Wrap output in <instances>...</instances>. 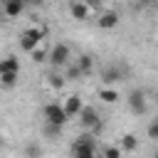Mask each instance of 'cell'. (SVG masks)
<instances>
[{
    "label": "cell",
    "instance_id": "obj_29",
    "mask_svg": "<svg viewBox=\"0 0 158 158\" xmlns=\"http://www.w3.org/2000/svg\"><path fill=\"white\" fill-rule=\"evenodd\" d=\"M0 17H2V7H0Z\"/></svg>",
    "mask_w": 158,
    "mask_h": 158
},
{
    "label": "cell",
    "instance_id": "obj_1",
    "mask_svg": "<svg viewBox=\"0 0 158 158\" xmlns=\"http://www.w3.org/2000/svg\"><path fill=\"white\" fill-rule=\"evenodd\" d=\"M72 158H96V138L91 133H81L72 143Z\"/></svg>",
    "mask_w": 158,
    "mask_h": 158
},
{
    "label": "cell",
    "instance_id": "obj_10",
    "mask_svg": "<svg viewBox=\"0 0 158 158\" xmlns=\"http://www.w3.org/2000/svg\"><path fill=\"white\" fill-rule=\"evenodd\" d=\"M0 7H2V15H5V17H20V15H22V10H25V2L2 0V2H0Z\"/></svg>",
    "mask_w": 158,
    "mask_h": 158
},
{
    "label": "cell",
    "instance_id": "obj_6",
    "mask_svg": "<svg viewBox=\"0 0 158 158\" xmlns=\"http://www.w3.org/2000/svg\"><path fill=\"white\" fill-rule=\"evenodd\" d=\"M91 12H94V10H91L84 0H72V2H69V15H72L77 22H86V20L91 17Z\"/></svg>",
    "mask_w": 158,
    "mask_h": 158
},
{
    "label": "cell",
    "instance_id": "obj_24",
    "mask_svg": "<svg viewBox=\"0 0 158 158\" xmlns=\"http://www.w3.org/2000/svg\"><path fill=\"white\" fill-rule=\"evenodd\" d=\"M138 5L141 7H151V5H156V0H138Z\"/></svg>",
    "mask_w": 158,
    "mask_h": 158
},
{
    "label": "cell",
    "instance_id": "obj_8",
    "mask_svg": "<svg viewBox=\"0 0 158 158\" xmlns=\"http://www.w3.org/2000/svg\"><path fill=\"white\" fill-rule=\"evenodd\" d=\"M79 121H81L84 128H94L96 123H101V121H99V114H96L94 106H84V109L79 111Z\"/></svg>",
    "mask_w": 158,
    "mask_h": 158
},
{
    "label": "cell",
    "instance_id": "obj_14",
    "mask_svg": "<svg viewBox=\"0 0 158 158\" xmlns=\"http://www.w3.org/2000/svg\"><path fill=\"white\" fill-rule=\"evenodd\" d=\"M99 99H101L104 104H116L121 96H118V89H114V86H104V89H99Z\"/></svg>",
    "mask_w": 158,
    "mask_h": 158
},
{
    "label": "cell",
    "instance_id": "obj_12",
    "mask_svg": "<svg viewBox=\"0 0 158 158\" xmlns=\"http://www.w3.org/2000/svg\"><path fill=\"white\" fill-rule=\"evenodd\" d=\"M118 148H121L123 153H133V151L138 148V138H136L133 133H123L121 141H118Z\"/></svg>",
    "mask_w": 158,
    "mask_h": 158
},
{
    "label": "cell",
    "instance_id": "obj_20",
    "mask_svg": "<svg viewBox=\"0 0 158 158\" xmlns=\"http://www.w3.org/2000/svg\"><path fill=\"white\" fill-rule=\"evenodd\" d=\"M121 153H123V151H121L118 146H106V148H104V158H121Z\"/></svg>",
    "mask_w": 158,
    "mask_h": 158
},
{
    "label": "cell",
    "instance_id": "obj_4",
    "mask_svg": "<svg viewBox=\"0 0 158 158\" xmlns=\"http://www.w3.org/2000/svg\"><path fill=\"white\" fill-rule=\"evenodd\" d=\"M69 44H64V42H57L52 49H49V62L54 64V67H64L67 62H69Z\"/></svg>",
    "mask_w": 158,
    "mask_h": 158
},
{
    "label": "cell",
    "instance_id": "obj_17",
    "mask_svg": "<svg viewBox=\"0 0 158 158\" xmlns=\"http://www.w3.org/2000/svg\"><path fill=\"white\" fill-rule=\"evenodd\" d=\"M25 156H27V158H42V146H40V143H27Z\"/></svg>",
    "mask_w": 158,
    "mask_h": 158
},
{
    "label": "cell",
    "instance_id": "obj_15",
    "mask_svg": "<svg viewBox=\"0 0 158 158\" xmlns=\"http://www.w3.org/2000/svg\"><path fill=\"white\" fill-rule=\"evenodd\" d=\"M91 67H94V57H91V54H81V57L77 59V69H79L81 74H89Z\"/></svg>",
    "mask_w": 158,
    "mask_h": 158
},
{
    "label": "cell",
    "instance_id": "obj_3",
    "mask_svg": "<svg viewBox=\"0 0 158 158\" xmlns=\"http://www.w3.org/2000/svg\"><path fill=\"white\" fill-rule=\"evenodd\" d=\"M42 116H44V123H54V126H64V123L69 121V116H67L64 106H59L57 101L47 104V106L42 109Z\"/></svg>",
    "mask_w": 158,
    "mask_h": 158
},
{
    "label": "cell",
    "instance_id": "obj_9",
    "mask_svg": "<svg viewBox=\"0 0 158 158\" xmlns=\"http://www.w3.org/2000/svg\"><path fill=\"white\" fill-rule=\"evenodd\" d=\"M84 109V104H81V96L79 94H72V96H67V101H64V111H67V116L72 118V116H79V111Z\"/></svg>",
    "mask_w": 158,
    "mask_h": 158
},
{
    "label": "cell",
    "instance_id": "obj_22",
    "mask_svg": "<svg viewBox=\"0 0 158 158\" xmlns=\"http://www.w3.org/2000/svg\"><path fill=\"white\" fill-rule=\"evenodd\" d=\"M146 133H148V138H158V118H153V121L148 123Z\"/></svg>",
    "mask_w": 158,
    "mask_h": 158
},
{
    "label": "cell",
    "instance_id": "obj_7",
    "mask_svg": "<svg viewBox=\"0 0 158 158\" xmlns=\"http://www.w3.org/2000/svg\"><path fill=\"white\" fill-rule=\"evenodd\" d=\"M96 22H99L101 30H114V27H118V12L116 10H104V12H99Z\"/></svg>",
    "mask_w": 158,
    "mask_h": 158
},
{
    "label": "cell",
    "instance_id": "obj_13",
    "mask_svg": "<svg viewBox=\"0 0 158 158\" xmlns=\"http://www.w3.org/2000/svg\"><path fill=\"white\" fill-rule=\"evenodd\" d=\"M7 72H20V59L15 54L0 59V74H7Z\"/></svg>",
    "mask_w": 158,
    "mask_h": 158
},
{
    "label": "cell",
    "instance_id": "obj_25",
    "mask_svg": "<svg viewBox=\"0 0 158 158\" xmlns=\"http://www.w3.org/2000/svg\"><path fill=\"white\" fill-rule=\"evenodd\" d=\"M25 5H42V0H25Z\"/></svg>",
    "mask_w": 158,
    "mask_h": 158
},
{
    "label": "cell",
    "instance_id": "obj_18",
    "mask_svg": "<svg viewBox=\"0 0 158 158\" xmlns=\"http://www.w3.org/2000/svg\"><path fill=\"white\" fill-rule=\"evenodd\" d=\"M30 57H32V62H37V64H40V62L49 59V52H47V49H42V47H37V49H32V52H30Z\"/></svg>",
    "mask_w": 158,
    "mask_h": 158
},
{
    "label": "cell",
    "instance_id": "obj_23",
    "mask_svg": "<svg viewBox=\"0 0 158 158\" xmlns=\"http://www.w3.org/2000/svg\"><path fill=\"white\" fill-rule=\"evenodd\" d=\"M84 2H86L91 10H99V7H101V0H84Z\"/></svg>",
    "mask_w": 158,
    "mask_h": 158
},
{
    "label": "cell",
    "instance_id": "obj_21",
    "mask_svg": "<svg viewBox=\"0 0 158 158\" xmlns=\"http://www.w3.org/2000/svg\"><path fill=\"white\" fill-rule=\"evenodd\" d=\"M64 126H54V123H44V133L47 136H59Z\"/></svg>",
    "mask_w": 158,
    "mask_h": 158
},
{
    "label": "cell",
    "instance_id": "obj_2",
    "mask_svg": "<svg viewBox=\"0 0 158 158\" xmlns=\"http://www.w3.org/2000/svg\"><path fill=\"white\" fill-rule=\"evenodd\" d=\"M42 37H44V30H42V27H27V30H22V32H20V37H17L20 49H25V52L37 49V47H40V42H42Z\"/></svg>",
    "mask_w": 158,
    "mask_h": 158
},
{
    "label": "cell",
    "instance_id": "obj_16",
    "mask_svg": "<svg viewBox=\"0 0 158 158\" xmlns=\"http://www.w3.org/2000/svg\"><path fill=\"white\" fill-rule=\"evenodd\" d=\"M17 79H20V72H7V74H0V84L2 86H15L17 84Z\"/></svg>",
    "mask_w": 158,
    "mask_h": 158
},
{
    "label": "cell",
    "instance_id": "obj_19",
    "mask_svg": "<svg viewBox=\"0 0 158 158\" xmlns=\"http://www.w3.org/2000/svg\"><path fill=\"white\" fill-rule=\"evenodd\" d=\"M47 79H49V86H52V89H62V86H64V77H62V74H49Z\"/></svg>",
    "mask_w": 158,
    "mask_h": 158
},
{
    "label": "cell",
    "instance_id": "obj_30",
    "mask_svg": "<svg viewBox=\"0 0 158 158\" xmlns=\"http://www.w3.org/2000/svg\"><path fill=\"white\" fill-rule=\"evenodd\" d=\"M0 143H2V138H0Z\"/></svg>",
    "mask_w": 158,
    "mask_h": 158
},
{
    "label": "cell",
    "instance_id": "obj_27",
    "mask_svg": "<svg viewBox=\"0 0 158 158\" xmlns=\"http://www.w3.org/2000/svg\"><path fill=\"white\" fill-rule=\"evenodd\" d=\"M15 2H25V0H15Z\"/></svg>",
    "mask_w": 158,
    "mask_h": 158
},
{
    "label": "cell",
    "instance_id": "obj_11",
    "mask_svg": "<svg viewBox=\"0 0 158 158\" xmlns=\"http://www.w3.org/2000/svg\"><path fill=\"white\" fill-rule=\"evenodd\" d=\"M121 77H123V74H121V69H118V67H106V69L101 72V81H104L106 86L118 84V81H121Z\"/></svg>",
    "mask_w": 158,
    "mask_h": 158
},
{
    "label": "cell",
    "instance_id": "obj_28",
    "mask_svg": "<svg viewBox=\"0 0 158 158\" xmlns=\"http://www.w3.org/2000/svg\"><path fill=\"white\" fill-rule=\"evenodd\" d=\"M156 99H158V89H156Z\"/></svg>",
    "mask_w": 158,
    "mask_h": 158
},
{
    "label": "cell",
    "instance_id": "obj_26",
    "mask_svg": "<svg viewBox=\"0 0 158 158\" xmlns=\"http://www.w3.org/2000/svg\"><path fill=\"white\" fill-rule=\"evenodd\" d=\"M153 158H158V151H156V153H153Z\"/></svg>",
    "mask_w": 158,
    "mask_h": 158
},
{
    "label": "cell",
    "instance_id": "obj_5",
    "mask_svg": "<svg viewBox=\"0 0 158 158\" xmlns=\"http://www.w3.org/2000/svg\"><path fill=\"white\" fill-rule=\"evenodd\" d=\"M128 109H131L133 114H138V116H143V114L148 111V104H146V94H143L141 89H133V91L128 94Z\"/></svg>",
    "mask_w": 158,
    "mask_h": 158
}]
</instances>
